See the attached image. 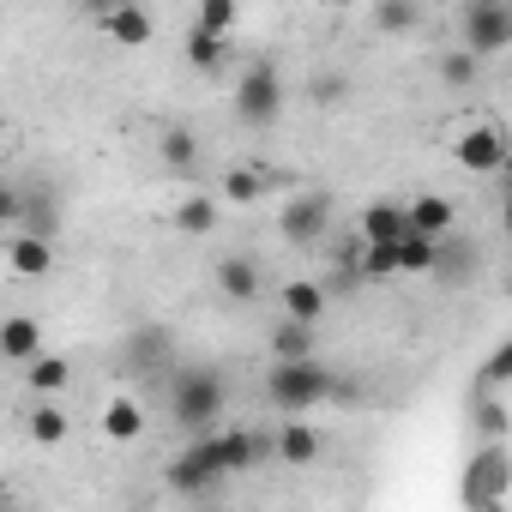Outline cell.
<instances>
[{
  "mask_svg": "<svg viewBox=\"0 0 512 512\" xmlns=\"http://www.w3.org/2000/svg\"><path fill=\"white\" fill-rule=\"evenodd\" d=\"M314 356H320V332L314 326H296V320L272 326V362H314Z\"/></svg>",
  "mask_w": 512,
  "mask_h": 512,
  "instance_id": "21",
  "label": "cell"
},
{
  "mask_svg": "<svg viewBox=\"0 0 512 512\" xmlns=\"http://www.w3.org/2000/svg\"><path fill=\"white\" fill-rule=\"evenodd\" d=\"M181 55H187V67H193V73H223L235 49H229L223 37H205V31H187V49H181Z\"/></svg>",
  "mask_w": 512,
  "mask_h": 512,
  "instance_id": "25",
  "label": "cell"
},
{
  "mask_svg": "<svg viewBox=\"0 0 512 512\" xmlns=\"http://www.w3.org/2000/svg\"><path fill=\"white\" fill-rule=\"evenodd\" d=\"M0 356L19 362V368H31L43 356V326L31 314H7V320H0Z\"/></svg>",
  "mask_w": 512,
  "mask_h": 512,
  "instance_id": "14",
  "label": "cell"
},
{
  "mask_svg": "<svg viewBox=\"0 0 512 512\" xmlns=\"http://www.w3.org/2000/svg\"><path fill=\"white\" fill-rule=\"evenodd\" d=\"M398 235H404V205L380 199V205H368V211H362V241H380V247H392Z\"/></svg>",
  "mask_w": 512,
  "mask_h": 512,
  "instance_id": "26",
  "label": "cell"
},
{
  "mask_svg": "<svg viewBox=\"0 0 512 512\" xmlns=\"http://www.w3.org/2000/svg\"><path fill=\"white\" fill-rule=\"evenodd\" d=\"M332 392H338V374L320 356L314 362H272V374H266V404L272 410H290V416L326 404Z\"/></svg>",
  "mask_w": 512,
  "mask_h": 512,
  "instance_id": "2",
  "label": "cell"
},
{
  "mask_svg": "<svg viewBox=\"0 0 512 512\" xmlns=\"http://www.w3.org/2000/svg\"><path fill=\"white\" fill-rule=\"evenodd\" d=\"M157 151H163V163H169L175 175H193V163H199V139H193L187 127H169Z\"/></svg>",
  "mask_w": 512,
  "mask_h": 512,
  "instance_id": "27",
  "label": "cell"
},
{
  "mask_svg": "<svg viewBox=\"0 0 512 512\" xmlns=\"http://www.w3.org/2000/svg\"><path fill=\"white\" fill-rule=\"evenodd\" d=\"M25 434H31L37 446H61V440L73 434V416H67L61 404H31V410H25Z\"/></svg>",
  "mask_w": 512,
  "mask_h": 512,
  "instance_id": "24",
  "label": "cell"
},
{
  "mask_svg": "<svg viewBox=\"0 0 512 512\" xmlns=\"http://www.w3.org/2000/svg\"><path fill=\"white\" fill-rule=\"evenodd\" d=\"M0 362H7V356H0Z\"/></svg>",
  "mask_w": 512,
  "mask_h": 512,
  "instance_id": "36",
  "label": "cell"
},
{
  "mask_svg": "<svg viewBox=\"0 0 512 512\" xmlns=\"http://www.w3.org/2000/svg\"><path fill=\"white\" fill-rule=\"evenodd\" d=\"M19 199H25V187L0 181V229H19Z\"/></svg>",
  "mask_w": 512,
  "mask_h": 512,
  "instance_id": "34",
  "label": "cell"
},
{
  "mask_svg": "<svg viewBox=\"0 0 512 512\" xmlns=\"http://www.w3.org/2000/svg\"><path fill=\"white\" fill-rule=\"evenodd\" d=\"M223 404H229V380L217 368H175V380H169V422L187 440L211 434L217 416H223Z\"/></svg>",
  "mask_w": 512,
  "mask_h": 512,
  "instance_id": "1",
  "label": "cell"
},
{
  "mask_svg": "<svg viewBox=\"0 0 512 512\" xmlns=\"http://www.w3.org/2000/svg\"><path fill=\"white\" fill-rule=\"evenodd\" d=\"M398 247V241H392ZM392 247H380V241H362V278H374V284H386V278H398V253Z\"/></svg>",
  "mask_w": 512,
  "mask_h": 512,
  "instance_id": "32",
  "label": "cell"
},
{
  "mask_svg": "<svg viewBox=\"0 0 512 512\" xmlns=\"http://www.w3.org/2000/svg\"><path fill=\"white\" fill-rule=\"evenodd\" d=\"M404 229H410V235H428V241H452L458 211H452V199H440V193H416V199L404 205Z\"/></svg>",
  "mask_w": 512,
  "mask_h": 512,
  "instance_id": "10",
  "label": "cell"
},
{
  "mask_svg": "<svg viewBox=\"0 0 512 512\" xmlns=\"http://www.w3.org/2000/svg\"><path fill=\"white\" fill-rule=\"evenodd\" d=\"M217 223H223V205H217L211 193H181V199H175V235H193V241H205Z\"/></svg>",
  "mask_w": 512,
  "mask_h": 512,
  "instance_id": "17",
  "label": "cell"
},
{
  "mask_svg": "<svg viewBox=\"0 0 512 512\" xmlns=\"http://www.w3.org/2000/svg\"><path fill=\"white\" fill-rule=\"evenodd\" d=\"M320 452H326V434H320L314 422H284V428H272V458H284V464H320Z\"/></svg>",
  "mask_w": 512,
  "mask_h": 512,
  "instance_id": "13",
  "label": "cell"
},
{
  "mask_svg": "<svg viewBox=\"0 0 512 512\" xmlns=\"http://www.w3.org/2000/svg\"><path fill=\"white\" fill-rule=\"evenodd\" d=\"M506 374H512V344H494V356L476 374V398H500L506 392Z\"/></svg>",
  "mask_w": 512,
  "mask_h": 512,
  "instance_id": "30",
  "label": "cell"
},
{
  "mask_svg": "<svg viewBox=\"0 0 512 512\" xmlns=\"http://www.w3.org/2000/svg\"><path fill=\"white\" fill-rule=\"evenodd\" d=\"M452 157H458L470 175H506L512 145H506V133H500L494 121H464V127L452 133Z\"/></svg>",
  "mask_w": 512,
  "mask_h": 512,
  "instance_id": "5",
  "label": "cell"
},
{
  "mask_svg": "<svg viewBox=\"0 0 512 512\" xmlns=\"http://www.w3.org/2000/svg\"><path fill=\"white\" fill-rule=\"evenodd\" d=\"M464 55L470 61H494L500 49H512V7H506V0H470V7H464Z\"/></svg>",
  "mask_w": 512,
  "mask_h": 512,
  "instance_id": "4",
  "label": "cell"
},
{
  "mask_svg": "<svg viewBox=\"0 0 512 512\" xmlns=\"http://www.w3.org/2000/svg\"><path fill=\"white\" fill-rule=\"evenodd\" d=\"M217 482H223V458H217V440H211V434L187 440V446L169 458V488H175V494H205V488H217Z\"/></svg>",
  "mask_w": 512,
  "mask_h": 512,
  "instance_id": "7",
  "label": "cell"
},
{
  "mask_svg": "<svg viewBox=\"0 0 512 512\" xmlns=\"http://www.w3.org/2000/svg\"><path fill=\"white\" fill-rule=\"evenodd\" d=\"M344 91H350V79H344V73H314V79H308V97H314L320 109L344 103Z\"/></svg>",
  "mask_w": 512,
  "mask_h": 512,
  "instance_id": "33",
  "label": "cell"
},
{
  "mask_svg": "<svg viewBox=\"0 0 512 512\" xmlns=\"http://www.w3.org/2000/svg\"><path fill=\"white\" fill-rule=\"evenodd\" d=\"M97 19H103V31H109V37H115L121 49H145V43L157 37L151 13H145V7H133V0H127V7H103Z\"/></svg>",
  "mask_w": 512,
  "mask_h": 512,
  "instance_id": "16",
  "label": "cell"
},
{
  "mask_svg": "<svg viewBox=\"0 0 512 512\" xmlns=\"http://www.w3.org/2000/svg\"><path fill=\"white\" fill-rule=\"evenodd\" d=\"M103 434H109V440H139V434H145V404L127 398V392H115V398L103 404Z\"/></svg>",
  "mask_w": 512,
  "mask_h": 512,
  "instance_id": "22",
  "label": "cell"
},
{
  "mask_svg": "<svg viewBox=\"0 0 512 512\" xmlns=\"http://www.w3.org/2000/svg\"><path fill=\"white\" fill-rule=\"evenodd\" d=\"M440 79H446V91H470L482 79V61H470L464 49H440Z\"/></svg>",
  "mask_w": 512,
  "mask_h": 512,
  "instance_id": "29",
  "label": "cell"
},
{
  "mask_svg": "<svg viewBox=\"0 0 512 512\" xmlns=\"http://www.w3.org/2000/svg\"><path fill=\"white\" fill-rule=\"evenodd\" d=\"M326 223H332V193H326V187H302V193H290L284 211H278V235L296 241V247H314V241L326 235Z\"/></svg>",
  "mask_w": 512,
  "mask_h": 512,
  "instance_id": "6",
  "label": "cell"
},
{
  "mask_svg": "<svg viewBox=\"0 0 512 512\" xmlns=\"http://www.w3.org/2000/svg\"><path fill=\"white\" fill-rule=\"evenodd\" d=\"M19 235L55 247V235H61V199L49 187H25V199H19Z\"/></svg>",
  "mask_w": 512,
  "mask_h": 512,
  "instance_id": "9",
  "label": "cell"
},
{
  "mask_svg": "<svg viewBox=\"0 0 512 512\" xmlns=\"http://www.w3.org/2000/svg\"><path fill=\"white\" fill-rule=\"evenodd\" d=\"M272 181H278V175H266V169H253V163H229L211 199H217V205H260V199L272 193Z\"/></svg>",
  "mask_w": 512,
  "mask_h": 512,
  "instance_id": "11",
  "label": "cell"
},
{
  "mask_svg": "<svg viewBox=\"0 0 512 512\" xmlns=\"http://www.w3.org/2000/svg\"><path fill=\"white\" fill-rule=\"evenodd\" d=\"M217 290H223L229 302H260L266 278H260V266H253L247 253H223V260H217Z\"/></svg>",
  "mask_w": 512,
  "mask_h": 512,
  "instance_id": "15",
  "label": "cell"
},
{
  "mask_svg": "<svg viewBox=\"0 0 512 512\" xmlns=\"http://www.w3.org/2000/svg\"><path fill=\"white\" fill-rule=\"evenodd\" d=\"M25 386L37 392V404H55V398H61V392L73 386V362H67V356H49V350H43V356H37V362L25 368Z\"/></svg>",
  "mask_w": 512,
  "mask_h": 512,
  "instance_id": "20",
  "label": "cell"
},
{
  "mask_svg": "<svg viewBox=\"0 0 512 512\" xmlns=\"http://www.w3.org/2000/svg\"><path fill=\"white\" fill-rule=\"evenodd\" d=\"M278 302H284V320L314 326V332H320V320H326V308H332V296H326L314 278H290V284L278 290Z\"/></svg>",
  "mask_w": 512,
  "mask_h": 512,
  "instance_id": "12",
  "label": "cell"
},
{
  "mask_svg": "<svg viewBox=\"0 0 512 512\" xmlns=\"http://www.w3.org/2000/svg\"><path fill=\"white\" fill-rule=\"evenodd\" d=\"M476 434L482 446H506V398H476Z\"/></svg>",
  "mask_w": 512,
  "mask_h": 512,
  "instance_id": "31",
  "label": "cell"
},
{
  "mask_svg": "<svg viewBox=\"0 0 512 512\" xmlns=\"http://www.w3.org/2000/svg\"><path fill=\"white\" fill-rule=\"evenodd\" d=\"M241 25V7H235V0H205V7H199V19H193V31H205V37H223L229 43V31Z\"/></svg>",
  "mask_w": 512,
  "mask_h": 512,
  "instance_id": "28",
  "label": "cell"
},
{
  "mask_svg": "<svg viewBox=\"0 0 512 512\" xmlns=\"http://www.w3.org/2000/svg\"><path fill=\"white\" fill-rule=\"evenodd\" d=\"M506 482H512L506 446H482V452L464 464V506H470V512H482V506L506 500Z\"/></svg>",
  "mask_w": 512,
  "mask_h": 512,
  "instance_id": "8",
  "label": "cell"
},
{
  "mask_svg": "<svg viewBox=\"0 0 512 512\" xmlns=\"http://www.w3.org/2000/svg\"><path fill=\"white\" fill-rule=\"evenodd\" d=\"M482 512H506V500H494V506H482Z\"/></svg>",
  "mask_w": 512,
  "mask_h": 512,
  "instance_id": "35",
  "label": "cell"
},
{
  "mask_svg": "<svg viewBox=\"0 0 512 512\" xmlns=\"http://www.w3.org/2000/svg\"><path fill=\"white\" fill-rule=\"evenodd\" d=\"M235 115L247 127H272L284 115V73L272 61H247V73L235 79Z\"/></svg>",
  "mask_w": 512,
  "mask_h": 512,
  "instance_id": "3",
  "label": "cell"
},
{
  "mask_svg": "<svg viewBox=\"0 0 512 512\" xmlns=\"http://www.w3.org/2000/svg\"><path fill=\"white\" fill-rule=\"evenodd\" d=\"M49 266H55V247L49 241H7V272L13 278H49Z\"/></svg>",
  "mask_w": 512,
  "mask_h": 512,
  "instance_id": "23",
  "label": "cell"
},
{
  "mask_svg": "<svg viewBox=\"0 0 512 512\" xmlns=\"http://www.w3.org/2000/svg\"><path fill=\"white\" fill-rule=\"evenodd\" d=\"M440 247H446V241H428V235H410V229H404L398 247H392V253H398V278H434V272H440Z\"/></svg>",
  "mask_w": 512,
  "mask_h": 512,
  "instance_id": "18",
  "label": "cell"
},
{
  "mask_svg": "<svg viewBox=\"0 0 512 512\" xmlns=\"http://www.w3.org/2000/svg\"><path fill=\"white\" fill-rule=\"evenodd\" d=\"M368 25L386 37H416L428 25V7H416V0H380V7H368Z\"/></svg>",
  "mask_w": 512,
  "mask_h": 512,
  "instance_id": "19",
  "label": "cell"
}]
</instances>
